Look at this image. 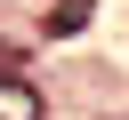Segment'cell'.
I'll return each instance as SVG.
<instances>
[{"label": "cell", "instance_id": "7a4b0ae2", "mask_svg": "<svg viewBox=\"0 0 129 120\" xmlns=\"http://www.w3.org/2000/svg\"><path fill=\"white\" fill-rule=\"evenodd\" d=\"M89 8H97V0H56V8H48V32H81Z\"/></svg>", "mask_w": 129, "mask_h": 120}, {"label": "cell", "instance_id": "6da1fadb", "mask_svg": "<svg viewBox=\"0 0 129 120\" xmlns=\"http://www.w3.org/2000/svg\"><path fill=\"white\" fill-rule=\"evenodd\" d=\"M0 120H40V96H32L16 72H0Z\"/></svg>", "mask_w": 129, "mask_h": 120}]
</instances>
